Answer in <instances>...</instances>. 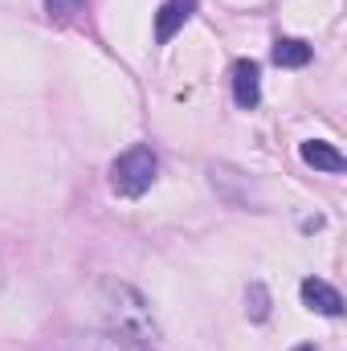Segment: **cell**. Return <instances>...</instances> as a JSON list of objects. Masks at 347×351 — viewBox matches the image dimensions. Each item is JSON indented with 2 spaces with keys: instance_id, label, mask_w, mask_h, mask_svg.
<instances>
[{
  "instance_id": "ba28073f",
  "label": "cell",
  "mask_w": 347,
  "mask_h": 351,
  "mask_svg": "<svg viewBox=\"0 0 347 351\" xmlns=\"http://www.w3.org/2000/svg\"><path fill=\"white\" fill-rule=\"evenodd\" d=\"M66 351H139V348L119 339L115 331H94V335H74Z\"/></svg>"
},
{
  "instance_id": "277c9868",
  "label": "cell",
  "mask_w": 347,
  "mask_h": 351,
  "mask_svg": "<svg viewBox=\"0 0 347 351\" xmlns=\"http://www.w3.org/2000/svg\"><path fill=\"white\" fill-rule=\"evenodd\" d=\"M298 156H302V164L315 168V172H331V176L347 172L344 152H339L335 143H327V139H302V143H298Z\"/></svg>"
},
{
  "instance_id": "8992f818",
  "label": "cell",
  "mask_w": 347,
  "mask_h": 351,
  "mask_svg": "<svg viewBox=\"0 0 347 351\" xmlns=\"http://www.w3.org/2000/svg\"><path fill=\"white\" fill-rule=\"evenodd\" d=\"M192 12H196V0H164L160 12H156V41L168 45L176 33L192 21Z\"/></svg>"
},
{
  "instance_id": "30bf717a",
  "label": "cell",
  "mask_w": 347,
  "mask_h": 351,
  "mask_svg": "<svg viewBox=\"0 0 347 351\" xmlns=\"http://www.w3.org/2000/svg\"><path fill=\"white\" fill-rule=\"evenodd\" d=\"M45 4V12H49V21H58V25H66V21H74L82 8H86V0H41Z\"/></svg>"
},
{
  "instance_id": "52a82bcc",
  "label": "cell",
  "mask_w": 347,
  "mask_h": 351,
  "mask_svg": "<svg viewBox=\"0 0 347 351\" xmlns=\"http://www.w3.org/2000/svg\"><path fill=\"white\" fill-rule=\"evenodd\" d=\"M311 58H315V49L298 37H278L274 41V66H282V70H302V66H311Z\"/></svg>"
},
{
  "instance_id": "7c38bea8",
  "label": "cell",
  "mask_w": 347,
  "mask_h": 351,
  "mask_svg": "<svg viewBox=\"0 0 347 351\" xmlns=\"http://www.w3.org/2000/svg\"><path fill=\"white\" fill-rule=\"evenodd\" d=\"M0 282H4V265H0Z\"/></svg>"
},
{
  "instance_id": "6da1fadb",
  "label": "cell",
  "mask_w": 347,
  "mask_h": 351,
  "mask_svg": "<svg viewBox=\"0 0 347 351\" xmlns=\"http://www.w3.org/2000/svg\"><path fill=\"white\" fill-rule=\"evenodd\" d=\"M102 319H106V327L119 339L135 343L139 351L160 348V327L152 319L147 298L135 286H127V282H102Z\"/></svg>"
},
{
  "instance_id": "5b68a950",
  "label": "cell",
  "mask_w": 347,
  "mask_h": 351,
  "mask_svg": "<svg viewBox=\"0 0 347 351\" xmlns=\"http://www.w3.org/2000/svg\"><path fill=\"white\" fill-rule=\"evenodd\" d=\"M233 102L241 110H254L261 102V70H258V62H250V58L233 62Z\"/></svg>"
},
{
  "instance_id": "9c48e42d",
  "label": "cell",
  "mask_w": 347,
  "mask_h": 351,
  "mask_svg": "<svg viewBox=\"0 0 347 351\" xmlns=\"http://www.w3.org/2000/svg\"><path fill=\"white\" fill-rule=\"evenodd\" d=\"M246 315L254 323H265L270 319V290L261 282H250V290H246Z\"/></svg>"
},
{
  "instance_id": "8fae6325",
  "label": "cell",
  "mask_w": 347,
  "mask_h": 351,
  "mask_svg": "<svg viewBox=\"0 0 347 351\" xmlns=\"http://www.w3.org/2000/svg\"><path fill=\"white\" fill-rule=\"evenodd\" d=\"M298 351H315V348H311V343H307V348H298Z\"/></svg>"
},
{
  "instance_id": "3957f363",
  "label": "cell",
  "mask_w": 347,
  "mask_h": 351,
  "mask_svg": "<svg viewBox=\"0 0 347 351\" xmlns=\"http://www.w3.org/2000/svg\"><path fill=\"white\" fill-rule=\"evenodd\" d=\"M298 294H302V306L323 315V319H339L344 315V294L331 282H323V278H302Z\"/></svg>"
},
{
  "instance_id": "7a4b0ae2",
  "label": "cell",
  "mask_w": 347,
  "mask_h": 351,
  "mask_svg": "<svg viewBox=\"0 0 347 351\" xmlns=\"http://www.w3.org/2000/svg\"><path fill=\"white\" fill-rule=\"evenodd\" d=\"M156 176H160L156 152H152L147 143H135V147H127V152L110 164V188H115L119 196H127V200H139L143 192H152Z\"/></svg>"
}]
</instances>
